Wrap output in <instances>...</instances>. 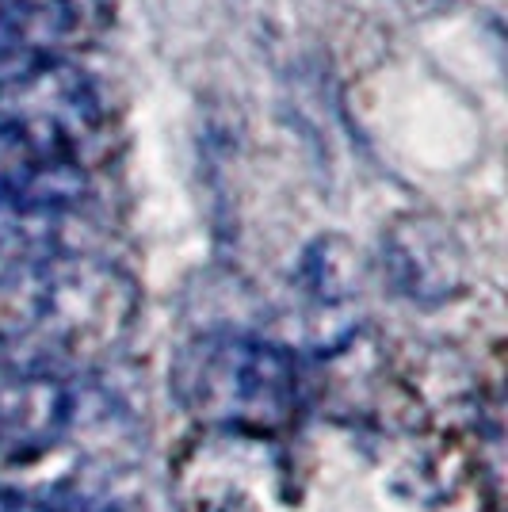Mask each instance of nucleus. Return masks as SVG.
Instances as JSON below:
<instances>
[{
  "instance_id": "0eeeda50",
  "label": "nucleus",
  "mask_w": 508,
  "mask_h": 512,
  "mask_svg": "<svg viewBox=\"0 0 508 512\" xmlns=\"http://www.w3.org/2000/svg\"><path fill=\"white\" fill-rule=\"evenodd\" d=\"M298 287L321 310H337L348 299H356L360 264H356V253L348 249V241L329 234L306 245V253L298 260Z\"/></svg>"
},
{
  "instance_id": "7ed1b4c3",
  "label": "nucleus",
  "mask_w": 508,
  "mask_h": 512,
  "mask_svg": "<svg viewBox=\"0 0 508 512\" xmlns=\"http://www.w3.org/2000/svg\"><path fill=\"white\" fill-rule=\"evenodd\" d=\"M96 123L100 96L85 69L58 54L0 65V130L77 153V142L96 130Z\"/></svg>"
},
{
  "instance_id": "6e6552de",
  "label": "nucleus",
  "mask_w": 508,
  "mask_h": 512,
  "mask_svg": "<svg viewBox=\"0 0 508 512\" xmlns=\"http://www.w3.org/2000/svg\"><path fill=\"white\" fill-rule=\"evenodd\" d=\"M50 512H65V509H58V505H54V509H50Z\"/></svg>"
},
{
  "instance_id": "20e7f679",
  "label": "nucleus",
  "mask_w": 508,
  "mask_h": 512,
  "mask_svg": "<svg viewBox=\"0 0 508 512\" xmlns=\"http://www.w3.org/2000/svg\"><path fill=\"white\" fill-rule=\"evenodd\" d=\"M268 440L214 432L176 467L180 512H272Z\"/></svg>"
},
{
  "instance_id": "39448f33",
  "label": "nucleus",
  "mask_w": 508,
  "mask_h": 512,
  "mask_svg": "<svg viewBox=\"0 0 508 512\" xmlns=\"http://www.w3.org/2000/svg\"><path fill=\"white\" fill-rule=\"evenodd\" d=\"M382 272L402 299L440 306L463 291V241L436 214H402L382 234Z\"/></svg>"
},
{
  "instance_id": "423d86ee",
  "label": "nucleus",
  "mask_w": 508,
  "mask_h": 512,
  "mask_svg": "<svg viewBox=\"0 0 508 512\" xmlns=\"http://www.w3.org/2000/svg\"><path fill=\"white\" fill-rule=\"evenodd\" d=\"M69 35V0H0V65L58 54Z\"/></svg>"
},
{
  "instance_id": "f257e3e1",
  "label": "nucleus",
  "mask_w": 508,
  "mask_h": 512,
  "mask_svg": "<svg viewBox=\"0 0 508 512\" xmlns=\"http://www.w3.org/2000/svg\"><path fill=\"white\" fill-rule=\"evenodd\" d=\"M142 314L138 283L104 256L20 260L0 276V367L46 375H100Z\"/></svg>"
},
{
  "instance_id": "f03ea898",
  "label": "nucleus",
  "mask_w": 508,
  "mask_h": 512,
  "mask_svg": "<svg viewBox=\"0 0 508 512\" xmlns=\"http://www.w3.org/2000/svg\"><path fill=\"white\" fill-rule=\"evenodd\" d=\"M172 398L211 432L276 440L295 421L302 371L287 344L253 329H203L169 367Z\"/></svg>"
}]
</instances>
